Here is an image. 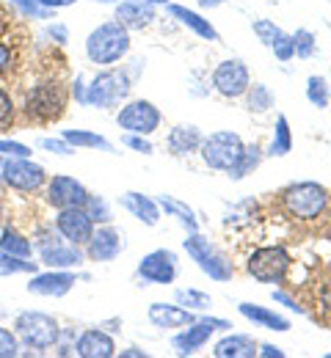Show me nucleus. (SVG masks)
Segmentation results:
<instances>
[{"label": "nucleus", "instance_id": "23", "mask_svg": "<svg viewBox=\"0 0 331 358\" xmlns=\"http://www.w3.org/2000/svg\"><path fill=\"white\" fill-rule=\"evenodd\" d=\"M122 207L130 210V213L146 226H157V221H160V210H157V204H155L152 199L141 196V193H125V196H122Z\"/></svg>", "mask_w": 331, "mask_h": 358}, {"label": "nucleus", "instance_id": "33", "mask_svg": "<svg viewBox=\"0 0 331 358\" xmlns=\"http://www.w3.org/2000/svg\"><path fill=\"white\" fill-rule=\"evenodd\" d=\"M34 270H36V262H28V259L14 257V254H8V251L0 248V273L14 275V273H34Z\"/></svg>", "mask_w": 331, "mask_h": 358}, {"label": "nucleus", "instance_id": "50", "mask_svg": "<svg viewBox=\"0 0 331 358\" xmlns=\"http://www.w3.org/2000/svg\"><path fill=\"white\" fill-rule=\"evenodd\" d=\"M122 356H133V358H143L141 350H122Z\"/></svg>", "mask_w": 331, "mask_h": 358}, {"label": "nucleus", "instance_id": "37", "mask_svg": "<svg viewBox=\"0 0 331 358\" xmlns=\"http://www.w3.org/2000/svg\"><path fill=\"white\" fill-rule=\"evenodd\" d=\"M251 28H254V34L260 36V42H265L268 47L274 45V39L282 34V28H276L271 20H254V25H251Z\"/></svg>", "mask_w": 331, "mask_h": 358}, {"label": "nucleus", "instance_id": "36", "mask_svg": "<svg viewBox=\"0 0 331 358\" xmlns=\"http://www.w3.org/2000/svg\"><path fill=\"white\" fill-rule=\"evenodd\" d=\"M293 42H295V55L298 58H309L312 52H315V34L312 31H298L295 36H293Z\"/></svg>", "mask_w": 331, "mask_h": 358}, {"label": "nucleus", "instance_id": "29", "mask_svg": "<svg viewBox=\"0 0 331 358\" xmlns=\"http://www.w3.org/2000/svg\"><path fill=\"white\" fill-rule=\"evenodd\" d=\"M260 160H262V149H260L257 143L246 146V149H243V155H240V160H237L235 166L230 169V177H232V179H243L246 174H251V171L260 166Z\"/></svg>", "mask_w": 331, "mask_h": 358}, {"label": "nucleus", "instance_id": "22", "mask_svg": "<svg viewBox=\"0 0 331 358\" xmlns=\"http://www.w3.org/2000/svg\"><path fill=\"white\" fill-rule=\"evenodd\" d=\"M213 356L216 358H254L257 356V345H254L251 336L232 334V336L221 339V342L213 348Z\"/></svg>", "mask_w": 331, "mask_h": 358}, {"label": "nucleus", "instance_id": "7", "mask_svg": "<svg viewBox=\"0 0 331 358\" xmlns=\"http://www.w3.org/2000/svg\"><path fill=\"white\" fill-rule=\"evenodd\" d=\"M243 149L246 146H243L240 135L221 130V133H213L207 141H202V160L216 171H230L240 160Z\"/></svg>", "mask_w": 331, "mask_h": 358}, {"label": "nucleus", "instance_id": "28", "mask_svg": "<svg viewBox=\"0 0 331 358\" xmlns=\"http://www.w3.org/2000/svg\"><path fill=\"white\" fill-rule=\"evenodd\" d=\"M69 146H86V149H105V152H111L113 146L102 138V135L97 133H89V130H64V135H61Z\"/></svg>", "mask_w": 331, "mask_h": 358}, {"label": "nucleus", "instance_id": "9", "mask_svg": "<svg viewBox=\"0 0 331 358\" xmlns=\"http://www.w3.org/2000/svg\"><path fill=\"white\" fill-rule=\"evenodd\" d=\"M116 122H119V127L127 130V133L149 135V133H155L157 124H160V110H157L152 102H146V99H136V102L125 105V108L116 113Z\"/></svg>", "mask_w": 331, "mask_h": 358}, {"label": "nucleus", "instance_id": "35", "mask_svg": "<svg viewBox=\"0 0 331 358\" xmlns=\"http://www.w3.org/2000/svg\"><path fill=\"white\" fill-rule=\"evenodd\" d=\"M307 99H309L315 108H326V105H329V86H326L323 78L312 75V78L307 80Z\"/></svg>", "mask_w": 331, "mask_h": 358}, {"label": "nucleus", "instance_id": "8", "mask_svg": "<svg viewBox=\"0 0 331 358\" xmlns=\"http://www.w3.org/2000/svg\"><path fill=\"white\" fill-rule=\"evenodd\" d=\"M127 94H130V83H127L125 75H119V72H102V75H97L94 83L86 91V105L111 108V105L122 102Z\"/></svg>", "mask_w": 331, "mask_h": 358}, {"label": "nucleus", "instance_id": "12", "mask_svg": "<svg viewBox=\"0 0 331 358\" xmlns=\"http://www.w3.org/2000/svg\"><path fill=\"white\" fill-rule=\"evenodd\" d=\"M213 86L218 94L235 99V96H243L248 86H251V78H248V69L243 61H224L218 64V69L213 72Z\"/></svg>", "mask_w": 331, "mask_h": 358}, {"label": "nucleus", "instance_id": "15", "mask_svg": "<svg viewBox=\"0 0 331 358\" xmlns=\"http://www.w3.org/2000/svg\"><path fill=\"white\" fill-rule=\"evenodd\" d=\"M86 187L72 177H55L50 182L48 201L58 210H69V207H86Z\"/></svg>", "mask_w": 331, "mask_h": 358}, {"label": "nucleus", "instance_id": "5", "mask_svg": "<svg viewBox=\"0 0 331 358\" xmlns=\"http://www.w3.org/2000/svg\"><path fill=\"white\" fill-rule=\"evenodd\" d=\"M185 251H188V257L199 265L202 273H207L210 278H216V281H230L232 278V262L207 240V237H202V234H196V231H190V237L185 240Z\"/></svg>", "mask_w": 331, "mask_h": 358}, {"label": "nucleus", "instance_id": "43", "mask_svg": "<svg viewBox=\"0 0 331 358\" xmlns=\"http://www.w3.org/2000/svg\"><path fill=\"white\" fill-rule=\"evenodd\" d=\"M0 155H8V157H28L31 149L25 143H17V141H3L0 138Z\"/></svg>", "mask_w": 331, "mask_h": 358}, {"label": "nucleus", "instance_id": "16", "mask_svg": "<svg viewBox=\"0 0 331 358\" xmlns=\"http://www.w3.org/2000/svg\"><path fill=\"white\" fill-rule=\"evenodd\" d=\"M78 284V278L72 273H42V275H34L28 281V292L31 295H45V298H61L66 295L72 287Z\"/></svg>", "mask_w": 331, "mask_h": 358}, {"label": "nucleus", "instance_id": "10", "mask_svg": "<svg viewBox=\"0 0 331 358\" xmlns=\"http://www.w3.org/2000/svg\"><path fill=\"white\" fill-rule=\"evenodd\" d=\"M227 328H232L227 320L207 317V320L190 322V328H185L183 334H177V336L171 339V345L177 348L180 356H190V353H196L199 348H204V342L213 336V331H227Z\"/></svg>", "mask_w": 331, "mask_h": 358}, {"label": "nucleus", "instance_id": "38", "mask_svg": "<svg viewBox=\"0 0 331 358\" xmlns=\"http://www.w3.org/2000/svg\"><path fill=\"white\" fill-rule=\"evenodd\" d=\"M17 8H22V14H28V17H39V20H48L50 11L52 8H48L42 0H11Z\"/></svg>", "mask_w": 331, "mask_h": 358}, {"label": "nucleus", "instance_id": "27", "mask_svg": "<svg viewBox=\"0 0 331 358\" xmlns=\"http://www.w3.org/2000/svg\"><path fill=\"white\" fill-rule=\"evenodd\" d=\"M157 207H163L169 215H174L188 231H196V229H199L196 218H193V210H188V204H183V201H177V199H171V196H160V199H157Z\"/></svg>", "mask_w": 331, "mask_h": 358}, {"label": "nucleus", "instance_id": "47", "mask_svg": "<svg viewBox=\"0 0 331 358\" xmlns=\"http://www.w3.org/2000/svg\"><path fill=\"white\" fill-rule=\"evenodd\" d=\"M260 356H265V358H284V350H279V348H274V345H262Z\"/></svg>", "mask_w": 331, "mask_h": 358}, {"label": "nucleus", "instance_id": "39", "mask_svg": "<svg viewBox=\"0 0 331 358\" xmlns=\"http://www.w3.org/2000/svg\"><path fill=\"white\" fill-rule=\"evenodd\" d=\"M271 50H274V55H276L279 61H290V58L295 55V42H293V36H287V34L282 31V34L274 39Z\"/></svg>", "mask_w": 331, "mask_h": 358}, {"label": "nucleus", "instance_id": "53", "mask_svg": "<svg viewBox=\"0 0 331 358\" xmlns=\"http://www.w3.org/2000/svg\"><path fill=\"white\" fill-rule=\"evenodd\" d=\"M0 171H3V163H0ZM0 177H3V174H0Z\"/></svg>", "mask_w": 331, "mask_h": 358}, {"label": "nucleus", "instance_id": "44", "mask_svg": "<svg viewBox=\"0 0 331 358\" xmlns=\"http://www.w3.org/2000/svg\"><path fill=\"white\" fill-rule=\"evenodd\" d=\"M125 146H130V149H136V152H143V155H149L152 152V143L143 138V135H125Z\"/></svg>", "mask_w": 331, "mask_h": 358}, {"label": "nucleus", "instance_id": "25", "mask_svg": "<svg viewBox=\"0 0 331 358\" xmlns=\"http://www.w3.org/2000/svg\"><path fill=\"white\" fill-rule=\"evenodd\" d=\"M169 11H171V17H177L183 25H188L196 36H202V39H207V42H216V39H218V31H216L202 14L188 11L185 6H169Z\"/></svg>", "mask_w": 331, "mask_h": 358}, {"label": "nucleus", "instance_id": "19", "mask_svg": "<svg viewBox=\"0 0 331 358\" xmlns=\"http://www.w3.org/2000/svg\"><path fill=\"white\" fill-rule=\"evenodd\" d=\"M149 320L157 328H183L196 322V317L185 306H169V303H152L149 306Z\"/></svg>", "mask_w": 331, "mask_h": 358}, {"label": "nucleus", "instance_id": "34", "mask_svg": "<svg viewBox=\"0 0 331 358\" xmlns=\"http://www.w3.org/2000/svg\"><path fill=\"white\" fill-rule=\"evenodd\" d=\"M248 110H257V113H262V110H268V108H274V96H271V91L265 89L262 83H254V86H248Z\"/></svg>", "mask_w": 331, "mask_h": 358}, {"label": "nucleus", "instance_id": "18", "mask_svg": "<svg viewBox=\"0 0 331 358\" xmlns=\"http://www.w3.org/2000/svg\"><path fill=\"white\" fill-rule=\"evenodd\" d=\"M75 353L80 358H111L116 356V345H113V339L108 334L92 328V331L80 334V339L75 345Z\"/></svg>", "mask_w": 331, "mask_h": 358}, {"label": "nucleus", "instance_id": "24", "mask_svg": "<svg viewBox=\"0 0 331 358\" xmlns=\"http://www.w3.org/2000/svg\"><path fill=\"white\" fill-rule=\"evenodd\" d=\"M42 262L50 268H75L83 262L80 251L78 248H64L58 240L55 243H45L42 245Z\"/></svg>", "mask_w": 331, "mask_h": 358}, {"label": "nucleus", "instance_id": "2", "mask_svg": "<svg viewBox=\"0 0 331 358\" xmlns=\"http://www.w3.org/2000/svg\"><path fill=\"white\" fill-rule=\"evenodd\" d=\"M246 270H248V275H254L262 284H284V278L290 273V251L282 243L257 245L246 257Z\"/></svg>", "mask_w": 331, "mask_h": 358}, {"label": "nucleus", "instance_id": "21", "mask_svg": "<svg viewBox=\"0 0 331 358\" xmlns=\"http://www.w3.org/2000/svg\"><path fill=\"white\" fill-rule=\"evenodd\" d=\"M237 309H240V314H243L246 320H251V322L260 325V328H268V331H290V320L282 317V314L271 312V309H265V306L240 303Z\"/></svg>", "mask_w": 331, "mask_h": 358}, {"label": "nucleus", "instance_id": "42", "mask_svg": "<svg viewBox=\"0 0 331 358\" xmlns=\"http://www.w3.org/2000/svg\"><path fill=\"white\" fill-rule=\"evenodd\" d=\"M20 353V345H17V336L6 328H0V358H14Z\"/></svg>", "mask_w": 331, "mask_h": 358}, {"label": "nucleus", "instance_id": "48", "mask_svg": "<svg viewBox=\"0 0 331 358\" xmlns=\"http://www.w3.org/2000/svg\"><path fill=\"white\" fill-rule=\"evenodd\" d=\"M48 8H64V6H72L75 0H42Z\"/></svg>", "mask_w": 331, "mask_h": 358}, {"label": "nucleus", "instance_id": "6", "mask_svg": "<svg viewBox=\"0 0 331 358\" xmlns=\"http://www.w3.org/2000/svg\"><path fill=\"white\" fill-rule=\"evenodd\" d=\"M17 334L22 336V342L34 350H48L58 342V322L42 312H22L14 320Z\"/></svg>", "mask_w": 331, "mask_h": 358}, {"label": "nucleus", "instance_id": "46", "mask_svg": "<svg viewBox=\"0 0 331 358\" xmlns=\"http://www.w3.org/2000/svg\"><path fill=\"white\" fill-rule=\"evenodd\" d=\"M11 64H14V52H11V47L6 45V42H0V75H6V72L11 69Z\"/></svg>", "mask_w": 331, "mask_h": 358}, {"label": "nucleus", "instance_id": "17", "mask_svg": "<svg viewBox=\"0 0 331 358\" xmlns=\"http://www.w3.org/2000/svg\"><path fill=\"white\" fill-rule=\"evenodd\" d=\"M119 251H122V237H119V231L111 229V226L94 231L92 240H89V257H92L94 262H111V259L119 257Z\"/></svg>", "mask_w": 331, "mask_h": 358}, {"label": "nucleus", "instance_id": "40", "mask_svg": "<svg viewBox=\"0 0 331 358\" xmlns=\"http://www.w3.org/2000/svg\"><path fill=\"white\" fill-rule=\"evenodd\" d=\"M86 213L92 215V221H99V224H108L111 221V213H108V204L97 196H89L86 199Z\"/></svg>", "mask_w": 331, "mask_h": 358}, {"label": "nucleus", "instance_id": "20", "mask_svg": "<svg viewBox=\"0 0 331 358\" xmlns=\"http://www.w3.org/2000/svg\"><path fill=\"white\" fill-rule=\"evenodd\" d=\"M116 20L125 28H143L149 20H155L152 3H146V0H127V3H122L116 8Z\"/></svg>", "mask_w": 331, "mask_h": 358}, {"label": "nucleus", "instance_id": "51", "mask_svg": "<svg viewBox=\"0 0 331 358\" xmlns=\"http://www.w3.org/2000/svg\"><path fill=\"white\" fill-rule=\"evenodd\" d=\"M146 3H169V0H146Z\"/></svg>", "mask_w": 331, "mask_h": 358}, {"label": "nucleus", "instance_id": "14", "mask_svg": "<svg viewBox=\"0 0 331 358\" xmlns=\"http://www.w3.org/2000/svg\"><path fill=\"white\" fill-rule=\"evenodd\" d=\"M139 275L143 281H152V284H171L177 278V257L174 251H152L146 254L141 262H139Z\"/></svg>", "mask_w": 331, "mask_h": 358}, {"label": "nucleus", "instance_id": "32", "mask_svg": "<svg viewBox=\"0 0 331 358\" xmlns=\"http://www.w3.org/2000/svg\"><path fill=\"white\" fill-rule=\"evenodd\" d=\"M174 301L180 303V306H185V309H196V312H204V309H210L213 306V301H210V295H204V292H199V289H177L174 292Z\"/></svg>", "mask_w": 331, "mask_h": 358}, {"label": "nucleus", "instance_id": "4", "mask_svg": "<svg viewBox=\"0 0 331 358\" xmlns=\"http://www.w3.org/2000/svg\"><path fill=\"white\" fill-rule=\"evenodd\" d=\"M66 108V91L61 83H42L28 94L25 99V116L34 122V124H48L55 122Z\"/></svg>", "mask_w": 331, "mask_h": 358}, {"label": "nucleus", "instance_id": "1", "mask_svg": "<svg viewBox=\"0 0 331 358\" xmlns=\"http://www.w3.org/2000/svg\"><path fill=\"white\" fill-rule=\"evenodd\" d=\"M276 201L293 221H315L329 210L331 193L318 182H295L284 187Z\"/></svg>", "mask_w": 331, "mask_h": 358}, {"label": "nucleus", "instance_id": "13", "mask_svg": "<svg viewBox=\"0 0 331 358\" xmlns=\"http://www.w3.org/2000/svg\"><path fill=\"white\" fill-rule=\"evenodd\" d=\"M58 231L69 240V245H80V243H89L92 234H94V221L92 215L86 213V207H69V210H61L58 218H55Z\"/></svg>", "mask_w": 331, "mask_h": 358}, {"label": "nucleus", "instance_id": "45", "mask_svg": "<svg viewBox=\"0 0 331 358\" xmlns=\"http://www.w3.org/2000/svg\"><path fill=\"white\" fill-rule=\"evenodd\" d=\"M39 146H42V149H50V152H58V155H69V152H72V146H69V143H66L64 138H61V141H52V138H42V141H39Z\"/></svg>", "mask_w": 331, "mask_h": 358}, {"label": "nucleus", "instance_id": "52", "mask_svg": "<svg viewBox=\"0 0 331 358\" xmlns=\"http://www.w3.org/2000/svg\"><path fill=\"white\" fill-rule=\"evenodd\" d=\"M0 221H3V207H0Z\"/></svg>", "mask_w": 331, "mask_h": 358}, {"label": "nucleus", "instance_id": "11", "mask_svg": "<svg viewBox=\"0 0 331 358\" xmlns=\"http://www.w3.org/2000/svg\"><path fill=\"white\" fill-rule=\"evenodd\" d=\"M3 179L14 190H36L45 185V169L31 163L28 157H11L3 163Z\"/></svg>", "mask_w": 331, "mask_h": 358}, {"label": "nucleus", "instance_id": "26", "mask_svg": "<svg viewBox=\"0 0 331 358\" xmlns=\"http://www.w3.org/2000/svg\"><path fill=\"white\" fill-rule=\"evenodd\" d=\"M169 149L174 155H190V152L202 149V133L193 124H180L169 133Z\"/></svg>", "mask_w": 331, "mask_h": 358}, {"label": "nucleus", "instance_id": "41", "mask_svg": "<svg viewBox=\"0 0 331 358\" xmlns=\"http://www.w3.org/2000/svg\"><path fill=\"white\" fill-rule=\"evenodd\" d=\"M11 124H14V102L8 91L0 89V130H11Z\"/></svg>", "mask_w": 331, "mask_h": 358}, {"label": "nucleus", "instance_id": "31", "mask_svg": "<svg viewBox=\"0 0 331 358\" xmlns=\"http://www.w3.org/2000/svg\"><path fill=\"white\" fill-rule=\"evenodd\" d=\"M290 149H293L290 124H287V116H279V119H276V133H274V141H271L268 155H274V157H284Z\"/></svg>", "mask_w": 331, "mask_h": 358}, {"label": "nucleus", "instance_id": "30", "mask_svg": "<svg viewBox=\"0 0 331 358\" xmlns=\"http://www.w3.org/2000/svg\"><path fill=\"white\" fill-rule=\"evenodd\" d=\"M0 248L8 251V254H14V257H22V259H28V257L34 254L31 243H28L22 234H17L14 229H6V231L0 234Z\"/></svg>", "mask_w": 331, "mask_h": 358}, {"label": "nucleus", "instance_id": "3", "mask_svg": "<svg viewBox=\"0 0 331 358\" xmlns=\"http://www.w3.org/2000/svg\"><path fill=\"white\" fill-rule=\"evenodd\" d=\"M130 50V34L122 22H105L86 39V55L94 64H116Z\"/></svg>", "mask_w": 331, "mask_h": 358}, {"label": "nucleus", "instance_id": "49", "mask_svg": "<svg viewBox=\"0 0 331 358\" xmlns=\"http://www.w3.org/2000/svg\"><path fill=\"white\" fill-rule=\"evenodd\" d=\"M221 3H227V0H199V6H204V8H216Z\"/></svg>", "mask_w": 331, "mask_h": 358}]
</instances>
